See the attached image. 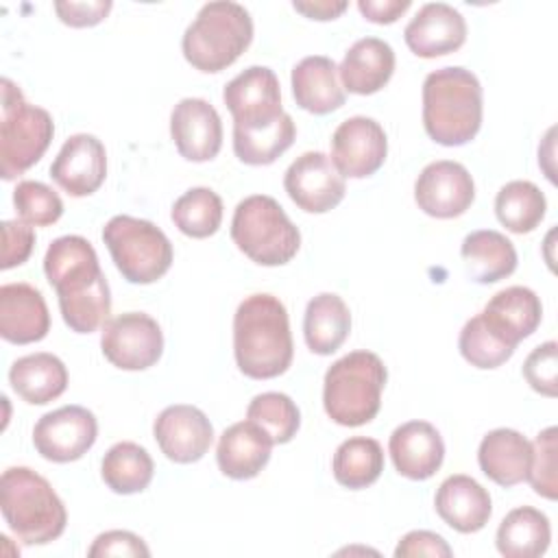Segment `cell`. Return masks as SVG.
Returning a JSON list of instances; mask_svg holds the SVG:
<instances>
[{"mask_svg":"<svg viewBox=\"0 0 558 558\" xmlns=\"http://www.w3.org/2000/svg\"><path fill=\"white\" fill-rule=\"evenodd\" d=\"M44 272L57 290L63 323L76 333H92L109 320L111 292L98 255L83 235L52 240L44 255Z\"/></svg>","mask_w":558,"mask_h":558,"instance_id":"1","label":"cell"},{"mask_svg":"<svg viewBox=\"0 0 558 558\" xmlns=\"http://www.w3.org/2000/svg\"><path fill=\"white\" fill-rule=\"evenodd\" d=\"M233 355L251 379H272L288 371L294 355L286 305L266 292L246 296L233 314Z\"/></svg>","mask_w":558,"mask_h":558,"instance_id":"2","label":"cell"},{"mask_svg":"<svg viewBox=\"0 0 558 558\" xmlns=\"http://www.w3.org/2000/svg\"><path fill=\"white\" fill-rule=\"evenodd\" d=\"M482 85L460 65L434 70L423 81V126L442 146L471 142L482 126Z\"/></svg>","mask_w":558,"mask_h":558,"instance_id":"3","label":"cell"},{"mask_svg":"<svg viewBox=\"0 0 558 558\" xmlns=\"http://www.w3.org/2000/svg\"><path fill=\"white\" fill-rule=\"evenodd\" d=\"M0 506L9 530L26 545L59 538L68 512L46 477L28 466H9L0 477Z\"/></svg>","mask_w":558,"mask_h":558,"instance_id":"4","label":"cell"},{"mask_svg":"<svg viewBox=\"0 0 558 558\" xmlns=\"http://www.w3.org/2000/svg\"><path fill=\"white\" fill-rule=\"evenodd\" d=\"M388 371L373 351H351L336 360L323 381L327 416L344 427L371 423L381 408Z\"/></svg>","mask_w":558,"mask_h":558,"instance_id":"5","label":"cell"},{"mask_svg":"<svg viewBox=\"0 0 558 558\" xmlns=\"http://www.w3.org/2000/svg\"><path fill=\"white\" fill-rule=\"evenodd\" d=\"M253 41L251 13L238 2H207L185 28V61L201 72H220L238 61Z\"/></svg>","mask_w":558,"mask_h":558,"instance_id":"6","label":"cell"},{"mask_svg":"<svg viewBox=\"0 0 558 558\" xmlns=\"http://www.w3.org/2000/svg\"><path fill=\"white\" fill-rule=\"evenodd\" d=\"M233 244L259 266L288 264L299 246L301 233L283 207L266 194H253L238 203L231 218Z\"/></svg>","mask_w":558,"mask_h":558,"instance_id":"7","label":"cell"},{"mask_svg":"<svg viewBox=\"0 0 558 558\" xmlns=\"http://www.w3.org/2000/svg\"><path fill=\"white\" fill-rule=\"evenodd\" d=\"M54 135L50 113L24 100L20 87L2 78L0 120V170L4 181H13L35 166L48 150Z\"/></svg>","mask_w":558,"mask_h":558,"instance_id":"8","label":"cell"},{"mask_svg":"<svg viewBox=\"0 0 558 558\" xmlns=\"http://www.w3.org/2000/svg\"><path fill=\"white\" fill-rule=\"evenodd\" d=\"M102 242L107 244L116 268L129 283H153L172 266V244L150 220L126 214L113 216L102 227Z\"/></svg>","mask_w":558,"mask_h":558,"instance_id":"9","label":"cell"},{"mask_svg":"<svg viewBox=\"0 0 558 558\" xmlns=\"http://www.w3.org/2000/svg\"><path fill=\"white\" fill-rule=\"evenodd\" d=\"M222 100L233 116V137L272 131L286 120L277 74L266 65H251L225 85Z\"/></svg>","mask_w":558,"mask_h":558,"instance_id":"10","label":"cell"},{"mask_svg":"<svg viewBox=\"0 0 558 558\" xmlns=\"http://www.w3.org/2000/svg\"><path fill=\"white\" fill-rule=\"evenodd\" d=\"M102 355L122 371H146L163 353L159 323L144 312H124L109 318L100 331Z\"/></svg>","mask_w":558,"mask_h":558,"instance_id":"11","label":"cell"},{"mask_svg":"<svg viewBox=\"0 0 558 558\" xmlns=\"http://www.w3.org/2000/svg\"><path fill=\"white\" fill-rule=\"evenodd\" d=\"M98 423L83 405H63L44 414L33 429V445L44 460L74 462L96 442Z\"/></svg>","mask_w":558,"mask_h":558,"instance_id":"12","label":"cell"},{"mask_svg":"<svg viewBox=\"0 0 558 558\" xmlns=\"http://www.w3.org/2000/svg\"><path fill=\"white\" fill-rule=\"evenodd\" d=\"M283 187L292 203L307 214L331 211L347 192L344 177L320 150L299 155L283 174Z\"/></svg>","mask_w":558,"mask_h":558,"instance_id":"13","label":"cell"},{"mask_svg":"<svg viewBox=\"0 0 558 558\" xmlns=\"http://www.w3.org/2000/svg\"><path fill=\"white\" fill-rule=\"evenodd\" d=\"M388 155L384 126L366 116H353L331 135V161L342 177L364 179L375 174Z\"/></svg>","mask_w":558,"mask_h":558,"instance_id":"14","label":"cell"},{"mask_svg":"<svg viewBox=\"0 0 558 558\" xmlns=\"http://www.w3.org/2000/svg\"><path fill=\"white\" fill-rule=\"evenodd\" d=\"M475 198V183L469 170L451 159L427 163L414 183V201L432 218H458Z\"/></svg>","mask_w":558,"mask_h":558,"instance_id":"15","label":"cell"},{"mask_svg":"<svg viewBox=\"0 0 558 558\" xmlns=\"http://www.w3.org/2000/svg\"><path fill=\"white\" fill-rule=\"evenodd\" d=\"M153 436L168 460L177 464H192L209 451L214 442V427L196 405L174 403L159 412L153 423Z\"/></svg>","mask_w":558,"mask_h":558,"instance_id":"16","label":"cell"},{"mask_svg":"<svg viewBox=\"0 0 558 558\" xmlns=\"http://www.w3.org/2000/svg\"><path fill=\"white\" fill-rule=\"evenodd\" d=\"M50 177L70 196L94 194L107 177L105 144L89 133L70 135L50 166Z\"/></svg>","mask_w":558,"mask_h":558,"instance_id":"17","label":"cell"},{"mask_svg":"<svg viewBox=\"0 0 558 558\" xmlns=\"http://www.w3.org/2000/svg\"><path fill=\"white\" fill-rule=\"evenodd\" d=\"M170 135L187 161H209L222 146V122L216 107L203 98H183L170 113Z\"/></svg>","mask_w":558,"mask_h":558,"instance_id":"18","label":"cell"},{"mask_svg":"<svg viewBox=\"0 0 558 558\" xmlns=\"http://www.w3.org/2000/svg\"><path fill=\"white\" fill-rule=\"evenodd\" d=\"M403 39L416 57L436 59L456 52L466 41V22L451 4L427 2L408 22Z\"/></svg>","mask_w":558,"mask_h":558,"instance_id":"19","label":"cell"},{"mask_svg":"<svg viewBox=\"0 0 558 558\" xmlns=\"http://www.w3.org/2000/svg\"><path fill=\"white\" fill-rule=\"evenodd\" d=\"M388 451L399 475L423 482L429 480L445 460L440 432L427 421H408L390 434Z\"/></svg>","mask_w":558,"mask_h":558,"instance_id":"20","label":"cell"},{"mask_svg":"<svg viewBox=\"0 0 558 558\" xmlns=\"http://www.w3.org/2000/svg\"><path fill=\"white\" fill-rule=\"evenodd\" d=\"M50 331V314L41 292L31 283L0 288V336L13 344L39 342Z\"/></svg>","mask_w":558,"mask_h":558,"instance_id":"21","label":"cell"},{"mask_svg":"<svg viewBox=\"0 0 558 558\" xmlns=\"http://www.w3.org/2000/svg\"><path fill=\"white\" fill-rule=\"evenodd\" d=\"M434 508L438 517L462 534L480 532L490 514H493V501L488 490L469 475H449L436 490Z\"/></svg>","mask_w":558,"mask_h":558,"instance_id":"22","label":"cell"},{"mask_svg":"<svg viewBox=\"0 0 558 558\" xmlns=\"http://www.w3.org/2000/svg\"><path fill=\"white\" fill-rule=\"evenodd\" d=\"M272 440L251 418L227 427L218 440V469L231 480H251L262 473L270 460Z\"/></svg>","mask_w":558,"mask_h":558,"instance_id":"23","label":"cell"},{"mask_svg":"<svg viewBox=\"0 0 558 558\" xmlns=\"http://www.w3.org/2000/svg\"><path fill=\"white\" fill-rule=\"evenodd\" d=\"M395 72V50L379 37L357 39L342 57L338 74L342 87L351 94L368 96L386 87Z\"/></svg>","mask_w":558,"mask_h":558,"instance_id":"24","label":"cell"},{"mask_svg":"<svg viewBox=\"0 0 558 558\" xmlns=\"http://www.w3.org/2000/svg\"><path fill=\"white\" fill-rule=\"evenodd\" d=\"M530 462L532 442L517 429H493L477 447V464L482 473L504 488L521 484L527 477Z\"/></svg>","mask_w":558,"mask_h":558,"instance_id":"25","label":"cell"},{"mask_svg":"<svg viewBox=\"0 0 558 558\" xmlns=\"http://www.w3.org/2000/svg\"><path fill=\"white\" fill-rule=\"evenodd\" d=\"M292 96L296 105L314 116H325L344 105V87L338 65L325 54H310L292 68Z\"/></svg>","mask_w":558,"mask_h":558,"instance_id":"26","label":"cell"},{"mask_svg":"<svg viewBox=\"0 0 558 558\" xmlns=\"http://www.w3.org/2000/svg\"><path fill=\"white\" fill-rule=\"evenodd\" d=\"M480 314L508 344L517 347L541 325L543 305L534 290L510 286L499 290Z\"/></svg>","mask_w":558,"mask_h":558,"instance_id":"27","label":"cell"},{"mask_svg":"<svg viewBox=\"0 0 558 558\" xmlns=\"http://www.w3.org/2000/svg\"><path fill=\"white\" fill-rule=\"evenodd\" d=\"M9 384L31 405H46L68 388L65 364L46 351L17 357L9 368Z\"/></svg>","mask_w":558,"mask_h":558,"instance_id":"28","label":"cell"},{"mask_svg":"<svg viewBox=\"0 0 558 558\" xmlns=\"http://www.w3.org/2000/svg\"><path fill=\"white\" fill-rule=\"evenodd\" d=\"M460 255L466 272L477 283H495L510 277L517 268L514 244L499 231L480 229L462 240Z\"/></svg>","mask_w":558,"mask_h":558,"instance_id":"29","label":"cell"},{"mask_svg":"<svg viewBox=\"0 0 558 558\" xmlns=\"http://www.w3.org/2000/svg\"><path fill=\"white\" fill-rule=\"evenodd\" d=\"M351 331V312L347 303L333 292L316 294L303 316L305 344L316 355H331L338 351Z\"/></svg>","mask_w":558,"mask_h":558,"instance_id":"30","label":"cell"},{"mask_svg":"<svg viewBox=\"0 0 558 558\" xmlns=\"http://www.w3.org/2000/svg\"><path fill=\"white\" fill-rule=\"evenodd\" d=\"M551 525L545 512L532 506L510 510L497 527V551L506 558H538L547 551Z\"/></svg>","mask_w":558,"mask_h":558,"instance_id":"31","label":"cell"},{"mask_svg":"<svg viewBox=\"0 0 558 558\" xmlns=\"http://www.w3.org/2000/svg\"><path fill=\"white\" fill-rule=\"evenodd\" d=\"M155 464L150 453L131 440L116 442L102 458V482L118 495H133L148 488L153 482Z\"/></svg>","mask_w":558,"mask_h":558,"instance_id":"32","label":"cell"},{"mask_svg":"<svg viewBox=\"0 0 558 558\" xmlns=\"http://www.w3.org/2000/svg\"><path fill=\"white\" fill-rule=\"evenodd\" d=\"M331 471L338 484L351 490L375 484L384 471V449L375 438L353 436L338 445Z\"/></svg>","mask_w":558,"mask_h":558,"instance_id":"33","label":"cell"},{"mask_svg":"<svg viewBox=\"0 0 558 558\" xmlns=\"http://www.w3.org/2000/svg\"><path fill=\"white\" fill-rule=\"evenodd\" d=\"M545 194L532 181H510L495 196L497 220L512 233H530L545 218Z\"/></svg>","mask_w":558,"mask_h":558,"instance_id":"34","label":"cell"},{"mask_svg":"<svg viewBox=\"0 0 558 558\" xmlns=\"http://www.w3.org/2000/svg\"><path fill=\"white\" fill-rule=\"evenodd\" d=\"M170 218L183 235L209 238L220 229L222 198L209 187H192L174 201Z\"/></svg>","mask_w":558,"mask_h":558,"instance_id":"35","label":"cell"},{"mask_svg":"<svg viewBox=\"0 0 558 558\" xmlns=\"http://www.w3.org/2000/svg\"><path fill=\"white\" fill-rule=\"evenodd\" d=\"M458 349L462 357L482 371H490L508 362L517 347L508 344L486 320L482 314L469 318L460 331Z\"/></svg>","mask_w":558,"mask_h":558,"instance_id":"36","label":"cell"},{"mask_svg":"<svg viewBox=\"0 0 558 558\" xmlns=\"http://www.w3.org/2000/svg\"><path fill=\"white\" fill-rule=\"evenodd\" d=\"M246 418L257 423L272 440V445L290 442L301 425L296 403L283 392L255 395L246 408Z\"/></svg>","mask_w":558,"mask_h":558,"instance_id":"37","label":"cell"},{"mask_svg":"<svg viewBox=\"0 0 558 558\" xmlns=\"http://www.w3.org/2000/svg\"><path fill=\"white\" fill-rule=\"evenodd\" d=\"M13 207L22 222L31 227H50L63 214L61 196L41 181H20L13 190Z\"/></svg>","mask_w":558,"mask_h":558,"instance_id":"38","label":"cell"},{"mask_svg":"<svg viewBox=\"0 0 558 558\" xmlns=\"http://www.w3.org/2000/svg\"><path fill=\"white\" fill-rule=\"evenodd\" d=\"M558 429L551 425L536 434L532 442V462L527 471V482L534 493L554 501L558 497Z\"/></svg>","mask_w":558,"mask_h":558,"instance_id":"39","label":"cell"},{"mask_svg":"<svg viewBox=\"0 0 558 558\" xmlns=\"http://www.w3.org/2000/svg\"><path fill=\"white\" fill-rule=\"evenodd\" d=\"M523 377L543 397L558 395V344L547 340L530 351L523 362Z\"/></svg>","mask_w":558,"mask_h":558,"instance_id":"40","label":"cell"},{"mask_svg":"<svg viewBox=\"0 0 558 558\" xmlns=\"http://www.w3.org/2000/svg\"><path fill=\"white\" fill-rule=\"evenodd\" d=\"M35 246L33 227L22 220H4L2 222V259L0 268L9 270L24 264Z\"/></svg>","mask_w":558,"mask_h":558,"instance_id":"41","label":"cell"},{"mask_svg":"<svg viewBox=\"0 0 558 558\" xmlns=\"http://www.w3.org/2000/svg\"><path fill=\"white\" fill-rule=\"evenodd\" d=\"M87 556H150V549L144 538L129 530H109L94 538Z\"/></svg>","mask_w":558,"mask_h":558,"instance_id":"42","label":"cell"},{"mask_svg":"<svg viewBox=\"0 0 558 558\" xmlns=\"http://www.w3.org/2000/svg\"><path fill=\"white\" fill-rule=\"evenodd\" d=\"M453 551L447 541L429 530H412L408 532L395 547L397 558H414V556H432V558H449Z\"/></svg>","mask_w":558,"mask_h":558,"instance_id":"43","label":"cell"},{"mask_svg":"<svg viewBox=\"0 0 558 558\" xmlns=\"http://www.w3.org/2000/svg\"><path fill=\"white\" fill-rule=\"evenodd\" d=\"M54 11L59 20L72 28H85L102 22L111 11L109 0H92V2H54Z\"/></svg>","mask_w":558,"mask_h":558,"instance_id":"44","label":"cell"},{"mask_svg":"<svg viewBox=\"0 0 558 558\" xmlns=\"http://www.w3.org/2000/svg\"><path fill=\"white\" fill-rule=\"evenodd\" d=\"M357 9L373 24H392L410 9V0H360Z\"/></svg>","mask_w":558,"mask_h":558,"instance_id":"45","label":"cell"},{"mask_svg":"<svg viewBox=\"0 0 558 558\" xmlns=\"http://www.w3.org/2000/svg\"><path fill=\"white\" fill-rule=\"evenodd\" d=\"M292 7L310 20L327 22V20H336L349 4L344 0H307V2L296 0L292 2Z\"/></svg>","mask_w":558,"mask_h":558,"instance_id":"46","label":"cell"}]
</instances>
